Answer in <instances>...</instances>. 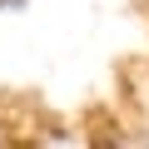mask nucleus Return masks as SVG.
I'll use <instances>...</instances> for the list:
<instances>
[]
</instances>
